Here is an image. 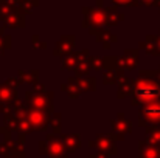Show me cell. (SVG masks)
Instances as JSON below:
<instances>
[{
	"mask_svg": "<svg viewBox=\"0 0 160 158\" xmlns=\"http://www.w3.org/2000/svg\"><path fill=\"white\" fill-rule=\"evenodd\" d=\"M148 85V82H142V84H138V96L142 98V99H145V101H148V99H154L157 95H159V89H157V85L156 84H149V87H146Z\"/></svg>",
	"mask_w": 160,
	"mask_h": 158,
	"instance_id": "1",
	"label": "cell"
},
{
	"mask_svg": "<svg viewBox=\"0 0 160 158\" xmlns=\"http://www.w3.org/2000/svg\"><path fill=\"white\" fill-rule=\"evenodd\" d=\"M115 3H118V5H128V3H132L134 0H113Z\"/></svg>",
	"mask_w": 160,
	"mask_h": 158,
	"instance_id": "2",
	"label": "cell"
},
{
	"mask_svg": "<svg viewBox=\"0 0 160 158\" xmlns=\"http://www.w3.org/2000/svg\"><path fill=\"white\" fill-rule=\"evenodd\" d=\"M143 2H149V0H143Z\"/></svg>",
	"mask_w": 160,
	"mask_h": 158,
	"instance_id": "3",
	"label": "cell"
}]
</instances>
